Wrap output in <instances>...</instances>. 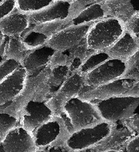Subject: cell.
<instances>
[{"mask_svg": "<svg viewBox=\"0 0 139 152\" xmlns=\"http://www.w3.org/2000/svg\"><path fill=\"white\" fill-rule=\"evenodd\" d=\"M50 68L46 66L37 75L27 76L21 91L11 102L0 106V113L9 114L19 119L22 110L32 101L46 102L52 96L48 82Z\"/></svg>", "mask_w": 139, "mask_h": 152, "instance_id": "obj_1", "label": "cell"}, {"mask_svg": "<svg viewBox=\"0 0 139 152\" xmlns=\"http://www.w3.org/2000/svg\"><path fill=\"white\" fill-rule=\"evenodd\" d=\"M71 133L63 115H53L32 132L39 151H67L65 145Z\"/></svg>", "mask_w": 139, "mask_h": 152, "instance_id": "obj_2", "label": "cell"}, {"mask_svg": "<svg viewBox=\"0 0 139 152\" xmlns=\"http://www.w3.org/2000/svg\"><path fill=\"white\" fill-rule=\"evenodd\" d=\"M62 115L65 117L72 133L104 121L95 103L80 99L78 96L64 105Z\"/></svg>", "mask_w": 139, "mask_h": 152, "instance_id": "obj_3", "label": "cell"}, {"mask_svg": "<svg viewBox=\"0 0 139 152\" xmlns=\"http://www.w3.org/2000/svg\"><path fill=\"white\" fill-rule=\"evenodd\" d=\"M126 30L125 25L113 17H106L95 22L90 27L85 40L94 51H106L112 46Z\"/></svg>", "mask_w": 139, "mask_h": 152, "instance_id": "obj_4", "label": "cell"}, {"mask_svg": "<svg viewBox=\"0 0 139 152\" xmlns=\"http://www.w3.org/2000/svg\"><path fill=\"white\" fill-rule=\"evenodd\" d=\"M94 103L104 121L114 124L127 119L136 114L139 107V96L121 95Z\"/></svg>", "mask_w": 139, "mask_h": 152, "instance_id": "obj_5", "label": "cell"}, {"mask_svg": "<svg viewBox=\"0 0 139 152\" xmlns=\"http://www.w3.org/2000/svg\"><path fill=\"white\" fill-rule=\"evenodd\" d=\"M114 124L103 121L93 127L74 131L66 142V150L67 151H86L106 137L111 131Z\"/></svg>", "mask_w": 139, "mask_h": 152, "instance_id": "obj_6", "label": "cell"}, {"mask_svg": "<svg viewBox=\"0 0 139 152\" xmlns=\"http://www.w3.org/2000/svg\"><path fill=\"white\" fill-rule=\"evenodd\" d=\"M85 76L78 71L72 73L53 95L45 103L54 115H61L67 102L79 95L85 86Z\"/></svg>", "mask_w": 139, "mask_h": 152, "instance_id": "obj_7", "label": "cell"}, {"mask_svg": "<svg viewBox=\"0 0 139 152\" xmlns=\"http://www.w3.org/2000/svg\"><path fill=\"white\" fill-rule=\"evenodd\" d=\"M125 69V61L109 58L85 75V85L96 87L115 80L120 79L124 73Z\"/></svg>", "mask_w": 139, "mask_h": 152, "instance_id": "obj_8", "label": "cell"}, {"mask_svg": "<svg viewBox=\"0 0 139 152\" xmlns=\"http://www.w3.org/2000/svg\"><path fill=\"white\" fill-rule=\"evenodd\" d=\"M134 82L132 80L120 78L96 87L85 85L78 96L85 101L93 102L106 100L125 94Z\"/></svg>", "mask_w": 139, "mask_h": 152, "instance_id": "obj_9", "label": "cell"}, {"mask_svg": "<svg viewBox=\"0 0 139 152\" xmlns=\"http://www.w3.org/2000/svg\"><path fill=\"white\" fill-rule=\"evenodd\" d=\"M94 23L71 25L48 39L46 45L57 51H66L85 39Z\"/></svg>", "mask_w": 139, "mask_h": 152, "instance_id": "obj_10", "label": "cell"}, {"mask_svg": "<svg viewBox=\"0 0 139 152\" xmlns=\"http://www.w3.org/2000/svg\"><path fill=\"white\" fill-rule=\"evenodd\" d=\"M0 151L37 152L39 151L32 132L18 124L8 134L0 145Z\"/></svg>", "mask_w": 139, "mask_h": 152, "instance_id": "obj_11", "label": "cell"}, {"mask_svg": "<svg viewBox=\"0 0 139 152\" xmlns=\"http://www.w3.org/2000/svg\"><path fill=\"white\" fill-rule=\"evenodd\" d=\"M53 115L45 102L32 101L22 110L19 116V124L32 133Z\"/></svg>", "mask_w": 139, "mask_h": 152, "instance_id": "obj_12", "label": "cell"}, {"mask_svg": "<svg viewBox=\"0 0 139 152\" xmlns=\"http://www.w3.org/2000/svg\"><path fill=\"white\" fill-rule=\"evenodd\" d=\"M134 137V134L128 128L123 126L118 129L116 124L115 123L110 133L94 147L86 150V151L107 152L126 151V147L128 143Z\"/></svg>", "mask_w": 139, "mask_h": 152, "instance_id": "obj_13", "label": "cell"}, {"mask_svg": "<svg viewBox=\"0 0 139 152\" xmlns=\"http://www.w3.org/2000/svg\"><path fill=\"white\" fill-rule=\"evenodd\" d=\"M72 1L73 0H55L44 9L29 13L30 25H37L55 20L68 19Z\"/></svg>", "mask_w": 139, "mask_h": 152, "instance_id": "obj_14", "label": "cell"}, {"mask_svg": "<svg viewBox=\"0 0 139 152\" xmlns=\"http://www.w3.org/2000/svg\"><path fill=\"white\" fill-rule=\"evenodd\" d=\"M106 17H113L125 23L139 11V0L100 1Z\"/></svg>", "mask_w": 139, "mask_h": 152, "instance_id": "obj_15", "label": "cell"}, {"mask_svg": "<svg viewBox=\"0 0 139 152\" xmlns=\"http://www.w3.org/2000/svg\"><path fill=\"white\" fill-rule=\"evenodd\" d=\"M55 50L48 45H43L31 50L27 57L21 63L27 76L37 75L47 66L50 58Z\"/></svg>", "mask_w": 139, "mask_h": 152, "instance_id": "obj_16", "label": "cell"}, {"mask_svg": "<svg viewBox=\"0 0 139 152\" xmlns=\"http://www.w3.org/2000/svg\"><path fill=\"white\" fill-rule=\"evenodd\" d=\"M21 65L0 83V106L11 102L21 91L27 77Z\"/></svg>", "mask_w": 139, "mask_h": 152, "instance_id": "obj_17", "label": "cell"}, {"mask_svg": "<svg viewBox=\"0 0 139 152\" xmlns=\"http://www.w3.org/2000/svg\"><path fill=\"white\" fill-rule=\"evenodd\" d=\"M29 14L15 8L7 16L0 20V30L6 37H20L30 27Z\"/></svg>", "mask_w": 139, "mask_h": 152, "instance_id": "obj_18", "label": "cell"}, {"mask_svg": "<svg viewBox=\"0 0 139 152\" xmlns=\"http://www.w3.org/2000/svg\"><path fill=\"white\" fill-rule=\"evenodd\" d=\"M138 48L139 43L129 31L126 29L120 39L111 47L106 50V52L110 58L126 61Z\"/></svg>", "mask_w": 139, "mask_h": 152, "instance_id": "obj_19", "label": "cell"}, {"mask_svg": "<svg viewBox=\"0 0 139 152\" xmlns=\"http://www.w3.org/2000/svg\"><path fill=\"white\" fill-rule=\"evenodd\" d=\"M30 50L21 37H7L3 56L5 59L15 60L21 64Z\"/></svg>", "mask_w": 139, "mask_h": 152, "instance_id": "obj_20", "label": "cell"}, {"mask_svg": "<svg viewBox=\"0 0 139 152\" xmlns=\"http://www.w3.org/2000/svg\"><path fill=\"white\" fill-rule=\"evenodd\" d=\"M65 52L69 57V67L72 73L78 71L85 60L96 51L88 47L86 40L85 39L75 46Z\"/></svg>", "mask_w": 139, "mask_h": 152, "instance_id": "obj_21", "label": "cell"}, {"mask_svg": "<svg viewBox=\"0 0 139 152\" xmlns=\"http://www.w3.org/2000/svg\"><path fill=\"white\" fill-rule=\"evenodd\" d=\"M106 13L100 1L93 4L87 7L75 18L72 20V25L95 23V22L106 18Z\"/></svg>", "mask_w": 139, "mask_h": 152, "instance_id": "obj_22", "label": "cell"}, {"mask_svg": "<svg viewBox=\"0 0 139 152\" xmlns=\"http://www.w3.org/2000/svg\"><path fill=\"white\" fill-rule=\"evenodd\" d=\"M71 74V69L68 66H58L50 68L48 82L51 88L52 95L61 87Z\"/></svg>", "mask_w": 139, "mask_h": 152, "instance_id": "obj_23", "label": "cell"}, {"mask_svg": "<svg viewBox=\"0 0 139 152\" xmlns=\"http://www.w3.org/2000/svg\"><path fill=\"white\" fill-rule=\"evenodd\" d=\"M72 25L71 20L69 19L55 20L48 21L46 23L37 24V25H31L35 31L46 35L50 38L55 34L59 32L62 29Z\"/></svg>", "mask_w": 139, "mask_h": 152, "instance_id": "obj_24", "label": "cell"}, {"mask_svg": "<svg viewBox=\"0 0 139 152\" xmlns=\"http://www.w3.org/2000/svg\"><path fill=\"white\" fill-rule=\"evenodd\" d=\"M27 47L29 50H33L42 45H46L49 38L46 35L35 31L32 25L20 36Z\"/></svg>", "mask_w": 139, "mask_h": 152, "instance_id": "obj_25", "label": "cell"}, {"mask_svg": "<svg viewBox=\"0 0 139 152\" xmlns=\"http://www.w3.org/2000/svg\"><path fill=\"white\" fill-rule=\"evenodd\" d=\"M110 58L106 51H96L90 55L80 66L78 71L84 76Z\"/></svg>", "mask_w": 139, "mask_h": 152, "instance_id": "obj_26", "label": "cell"}, {"mask_svg": "<svg viewBox=\"0 0 139 152\" xmlns=\"http://www.w3.org/2000/svg\"><path fill=\"white\" fill-rule=\"evenodd\" d=\"M55 0H16V9L29 14L44 9Z\"/></svg>", "mask_w": 139, "mask_h": 152, "instance_id": "obj_27", "label": "cell"}, {"mask_svg": "<svg viewBox=\"0 0 139 152\" xmlns=\"http://www.w3.org/2000/svg\"><path fill=\"white\" fill-rule=\"evenodd\" d=\"M126 69L121 78L132 80L137 81L139 80V48L134 55L125 61Z\"/></svg>", "mask_w": 139, "mask_h": 152, "instance_id": "obj_28", "label": "cell"}, {"mask_svg": "<svg viewBox=\"0 0 139 152\" xmlns=\"http://www.w3.org/2000/svg\"><path fill=\"white\" fill-rule=\"evenodd\" d=\"M18 124L19 120L17 118L9 114L0 113V145L9 132Z\"/></svg>", "mask_w": 139, "mask_h": 152, "instance_id": "obj_29", "label": "cell"}, {"mask_svg": "<svg viewBox=\"0 0 139 152\" xmlns=\"http://www.w3.org/2000/svg\"><path fill=\"white\" fill-rule=\"evenodd\" d=\"M97 1L99 0H73L70 7L68 18L72 21V20L79 15L80 12Z\"/></svg>", "mask_w": 139, "mask_h": 152, "instance_id": "obj_30", "label": "cell"}, {"mask_svg": "<svg viewBox=\"0 0 139 152\" xmlns=\"http://www.w3.org/2000/svg\"><path fill=\"white\" fill-rule=\"evenodd\" d=\"M21 66V64L13 59H4L0 63V83L7 78Z\"/></svg>", "mask_w": 139, "mask_h": 152, "instance_id": "obj_31", "label": "cell"}, {"mask_svg": "<svg viewBox=\"0 0 139 152\" xmlns=\"http://www.w3.org/2000/svg\"><path fill=\"white\" fill-rule=\"evenodd\" d=\"M70 64L69 57L65 51L55 50L52 55L47 66L49 68L58 66H68Z\"/></svg>", "mask_w": 139, "mask_h": 152, "instance_id": "obj_32", "label": "cell"}, {"mask_svg": "<svg viewBox=\"0 0 139 152\" xmlns=\"http://www.w3.org/2000/svg\"><path fill=\"white\" fill-rule=\"evenodd\" d=\"M125 27L139 43V11L135 13L125 23Z\"/></svg>", "mask_w": 139, "mask_h": 152, "instance_id": "obj_33", "label": "cell"}, {"mask_svg": "<svg viewBox=\"0 0 139 152\" xmlns=\"http://www.w3.org/2000/svg\"><path fill=\"white\" fill-rule=\"evenodd\" d=\"M122 125L128 128L135 136L139 135V114L136 113L132 117L121 121Z\"/></svg>", "mask_w": 139, "mask_h": 152, "instance_id": "obj_34", "label": "cell"}, {"mask_svg": "<svg viewBox=\"0 0 139 152\" xmlns=\"http://www.w3.org/2000/svg\"><path fill=\"white\" fill-rule=\"evenodd\" d=\"M16 8V0H4L0 4V20L7 16Z\"/></svg>", "mask_w": 139, "mask_h": 152, "instance_id": "obj_35", "label": "cell"}, {"mask_svg": "<svg viewBox=\"0 0 139 152\" xmlns=\"http://www.w3.org/2000/svg\"><path fill=\"white\" fill-rule=\"evenodd\" d=\"M126 151L139 152V135L135 136L128 143L126 147Z\"/></svg>", "mask_w": 139, "mask_h": 152, "instance_id": "obj_36", "label": "cell"}, {"mask_svg": "<svg viewBox=\"0 0 139 152\" xmlns=\"http://www.w3.org/2000/svg\"><path fill=\"white\" fill-rule=\"evenodd\" d=\"M122 95L139 96V80L137 81H135L130 89L125 94Z\"/></svg>", "mask_w": 139, "mask_h": 152, "instance_id": "obj_37", "label": "cell"}, {"mask_svg": "<svg viewBox=\"0 0 139 152\" xmlns=\"http://www.w3.org/2000/svg\"><path fill=\"white\" fill-rule=\"evenodd\" d=\"M7 37L4 34L2 31L0 30V56H3L4 51L5 44L7 41Z\"/></svg>", "mask_w": 139, "mask_h": 152, "instance_id": "obj_38", "label": "cell"}, {"mask_svg": "<svg viewBox=\"0 0 139 152\" xmlns=\"http://www.w3.org/2000/svg\"><path fill=\"white\" fill-rule=\"evenodd\" d=\"M4 59H6L4 58V56H0V63L2 62V61Z\"/></svg>", "mask_w": 139, "mask_h": 152, "instance_id": "obj_39", "label": "cell"}, {"mask_svg": "<svg viewBox=\"0 0 139 152\" xmlns=\"http://www.w3.org/2000/svg\"><path fill=\"white\" fill-rule=\"evenodd\" d=\"M4 1V0H0V4H1V2H2V1Z\"/></svg>", "mask_w": 139, "mask_h": 152, "instance_id": "obj_40", "label": "cell"}, {"mask_svg": "<svg viewBox=\"0 0 139 152\" xmlns=\"http://www.w3.org/2000/svg\"><path fill=\"white\" fill-rule=\"evenodd\" d=\"M102 1V0H99V1Z\"/></svg>", "mask_w": 139, "mask_h": 152, "instance_id": "obj_41", "label": "cell"}]
</instances>
